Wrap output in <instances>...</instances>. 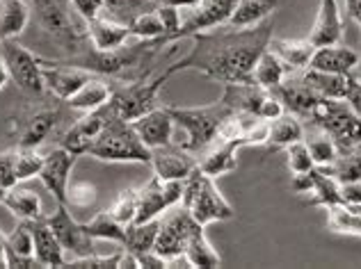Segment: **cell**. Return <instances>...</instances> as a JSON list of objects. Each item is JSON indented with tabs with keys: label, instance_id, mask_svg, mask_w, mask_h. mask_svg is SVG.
<instances>
[{
	"label": "cell",
	"instance_id": "1",
	"mask_svg": "<svg viewBox=\"0 0 361 269\" xmlns=\"http://www.w3.org/2000/svg\"><path fill=\"white\" fill-rule=\"evenodd\" d=\"M192 48L169 64L174 75L180 71H197L215 82H252V71L261 53L270 46L272 21L254 27H229V30H206L190 37Z\"/></svg>",
	"mask_w": 361,
	"mask_h": 269
},
{
	"label": "cell",
	"instance_id": "2",
	"mask_svg": "<svg viewBox=\"0 0 361 269\" xmlns=\"http://www.w3.org/2000/svg\"><path fill=\"white\" fill-rule=\"evenodd\" d=\"M167 108L174 117L176 132L180 134V139L174 142L192 156H202L211 146L224 119L233 112L222 99L211 105H202V108H178V105H167Z\"/></svg>",
	"mask_w": 361,
	"mask_h": 269
},
{
	"label": "cell",
	"instance_id": "3",
	"mask_svg": "<svg viewBox=\"0 0 361 269\" xmlns=\"http://www.w3.org/2000/svg\"><path fill=\"white\" fill-rule=\"evenodd\" d=\"M85 156L101 162H133V165H151V149L140 139L133 123L121 119L112 110L108 123L99 132V137L90 144Z\"/></svg>",
	"mask_w": 361,
	"mask_h": 269
},
{
	"label": "cell",
	"instance_id": "4",
	"mask_svg": "<svg viewBox=\"0 0 361 269\" xmlns=\"http://www.w3.org/2000/svg\"><path fill=\"white\" fill-rule=\"evenodd\" d=\"M180 206H183L197 224L208 226L213 222H229L235 217L233 208L224 194L215 185V178L206 176L202 169H195L183 180V196H180Z\"/></svg>",
	"mask_w": 361,
	"mask_h": 269
},
{
	"label": "cell",
	"instance_id": "5",
	"mask_svg": "<svg viewBox=\"0 0 361 269\" xmlns=\"http://www.w3.org/2000/svg\"><path fill=\"white\" fill-rule=\"evenodd\" d=\"M169 78H174V73L165 66L156 78H149L147 75V78L130 80L126 85H117V87H112V96H110L112 110H115V114H119L121 119L135 121L149 110L158 108L160 105L158 94L165 87V82Z\"/></svg>",
	"mask_w": 361,
	"mask_h": 269
},
{
	"label": "cell",
	"instance_id": "6",
	"mask_svg": "<svg viewBox=\"0 0 361 269\" xmlns=\"http://www.w3.org/2000/svg\"><path fill=\"white\" fill-rule=\"evenodd\" d=\"M30 3L35 7L37 23L55 44L73 55L85 51L82 42L87 39V32L75 27L69 0H30Z\"/></svg>",
	"mask_w": 361,
	"mask_h": 269
},
{
	"label": "cell",
	"instance_id": "7",
	"mask_svg": "<svg viewBox=\"0 0 361 269\" xmlns=\"http://www.w3.org/2000/svg\"><path fill=\"white\" fill-rule=\"evenodd\" d=\"M309 121L322 132H327L336 142L338 151L361 146V119L350 110L345 101L325 99L311 114Z\"/></svg>",
	"mask_w": 361,
	"mask_h": 269
},
{
	"label": "cell",
	"instance_id": "8",
	"mask_svg": "<svg viewBox=\"0 0 361 269\" xmlns=\"http://www.w3.org/2000/svg\"><path fill=\"white\" fill-rule=\"evenodd\" d=\"M0 57L7 64L9 78L14 85L30 99H42L46 92L44 75H42V57L27 51L16 39L0 42Z\"/></svg>",
	"mask_w": 361,
	"mask_h": 269
},
{
	"label": "cell",
	"instance_id": "9",
	"mask_svg": "<svg viewBox=\"0 0 361 269\" xmlns=\"http://www.w3.org/2000/svg\"><path fill=\"white\" fill-rule=\"evenodd\" d=\"M222 101L235 112H247L254 117L272 121L283 112V105L270 89H263L254 82H231L224 85Z\"/></svg>",
	"mask_w": 361,
	"mask_h": 269
},
{
	"label": "cell",
	"instance_id": "10",
	"mask_svg": "<svg viewBox=\"0 0 361 269\" xmlns=\"http://www.w3.org/2000/svg\"><path fill=\"white\" fill-rule=\"evenodd\" d=\"M180 196H183V180H165L154 174L137 189L135 222L142 224L151 222V219H160L180 204Z\"/></svg>",
	"mask_w": 361,
	"mask_h": 269
},
{
	"label": "cell",
	"instance_id": "11",
	"mask_svg": "<svg viewBox=\"0 0 361 269\" xmlns=\"http://www.w3.org/2000/svg\"><path fill=\"white\" fill-rule=\"evenodd\" d=\"M62 119V110L58 105H42L37 110H27L12 121V137L21 149H39L53 134Z\"/></svg>",
	"mask_w": 361,
	"mask_h": 269
},
{
	"label": "cell",
	"instance_id": "12",
	"mask_svg": "<svg viewBox=\"0 0 361 269\" xmlns=\"http://www.w3.org/2000/svg\"><path fill=\"white\" fill-rule=\"evenodd\" d=\"M199 228H204V226L197 224L192 219V215H190L183 206L180 204H178V208L174 206L172 213L160 219V230H158L154 251L163 256L165 261H172V258H176V256H183L185 246H188V239L192 237V233Z\"/></svg>",
	"mask_w": 361,
	"mask_h": 269
},
{
	"label": "cell",
	"instance_id": "13",
	"mask_svg": "<svg viewBox=\"0 0 361 269\" xmlns=\"http://www.w3.org/2000/svg\"><path fill=\"white\" fill-rule=\"evenodd\" d=\"M238 5V0H199L192 7H183V21H180L178 42L188 39L197 32L215 30V27L226 25L233 7Z\"/></svg>",
	"mask_w": 361,
	"mask_h": 269
},
{
	"label": "cell",
	"instance_id": "14",
	"mask_svg": "<svg viewBox=\"0 0 361 269\" xmlns=\"http://www.w3.org/2000/svg\"><path fill=\"white\" fill-rule=\"evenodd\" d=\"M46 224L58 235L60 244L64 246L66 256H69V261L71 258H85V256L97 254L94 251V237L85 230V224L75 222L73 215L69 213V206L58 204L55 213L46 217Z\"/></svg>",
	"mask_w": 361,
	"mask_h": 269
},
{
	"label": "cell",
	"instance_id": "15",
	"mask_svg": "<svg viewBox=\"0 0 361 269\" xmlns=\"http://www.w3.org/2000/svg\"><path fill=\"white\" fill-rule=\"evenodd\" d=\"M75 160H78L75 153L58 146L44 156V167L39 171V176H37L42 180V185L51 192V196L64 206H66V192H69L71 171L75 167Z\"/></svg>",
	"mask_w": 361,
	"mask_h": 269
},
{
	"label": "cell",
	"instance_id": "16",
	"mask_svg": "<svg viewBox=\"0 0 361 269\" xmlns=\"http://www.w3.org/2000/svg\"><path fill=\"white\" fill-rule=\"evenodd\" d=\"M112 114V105L110 101L103 105L99 110H92V112H82V117L78 121L71 123V128L62 132L60 137V146L75 153V156H85L90 149V144L99 137V132L103 130V126L108 123Z\"/></svg>",
	"mask_w": 361,
	"mask_h": 269
},
{
	"label": "cell",
	"instance_id": "17",
	"mask_svg": "<svg viewBox=\"0 0 361 269\" xmlns=\"http://www.w3.org/2000/svg\"><path fill=\"white\" fill-rule=\"evenodd\" d=\"M42 75L46 89L58 101L64 103L92 78V73L78 69V66L64 64L62 60H44V57H42Z\"/></svg>",
	"mask_w": 361,
	"mask_h": 269
},
{
	"label": "cell",
	"instance_id": "18",
	"mask_svg": "<svg viewBox=\"0 0 361 269\" xmlns=\"http://www.w3.org/2000/svg\"><path fill=\"white\" fill-rule=\"evenodd\" d=\"M270 92L279 99V103L283 105V110L298 114L300 119H307V121L311 119V114L316 112L318 105L325 101L322 96H318L307 82L302 80L300 71L290 73L288 78L279 85V87H274Z\"/></svg>",
	"mask_w": 361,
	"mask_h": 269
},
{
	"label": "cell",
	"instance_id": "19",
	"mask_svg": "<svg viewBox=\"0 0 361 269\" xmlns=\"http://www.w3.org/2000/svg\"><path fill=\"white\" fill-rule=\"evenodd\" d=\"M130 123H133V128H135V132L140 134V139L145 142L151 151L167 146V144L174 142L176 123L167 105H158V108L149 110L147 114H142V117H137Z\"/></svg>",
	"mask_w": 361,
	"mask_h": 269
},
{
	"label": "cell",
	"instance_id": "20",
	"mask_svg": "<svg viewBox=\"0 0 361 269\" xmlns=\"http://www.w3.org/2000/svg\"><path fill=\"white\" fill-rule=\"evenodd\" d=\"M151 167L156 176L165 180H185L197 169V156L172 142L167 146L151 151Z\"/></svg>",
	"mask_w": 361,
	"mask_h": 269
},
{
	"label": "cell",
	"instance_id": "21",
	"mask_svg": "<svg viewBox=\"0 0 361 269\" xmlns=\"http://www.w3.org/2000/svg\"><path fill=\"white\" fill-rule=\"evenodd\" d=\"M5 263L12 269L42 267L35 258V239L30 219H21L14 230L5 233Z\"/></svg>",
	"mask_w": 361,
	"mask_h": 269
},
{
	"label": "cell",
	"instance_id": "22",
	"mask_svg": "<svg viewBox=\"0 0 361 269\" xmlns=\"http://www.w3.org/2000/svg\"><path fill=\"white\" fill-rule=\"evenodd\" d=\"M85 32H87V39L92 42V48H97V51H115V48L128 44L133 37L128 23L103 14L85 23Z\"/></svg>",
	"mask_w": 361,
	"mask_h": 269
},
{
	"label": "cell",
	"instance_id": "23",
	"mask_svg": "<svg viewBox=\"0 0 361 269\" xmlns=\"http://www.w3.org/2000/svg\"><path fill=\"white\" fill-rule=\"evenodd\" d=\"M343 37V14H341L338 0H320L316 21L309 32V42L313 46H329L341 44Z\"/></svg>",
	"mask_w": 361,
	"mask_h": 269
},
{
	"label": "cell",
	"instance_id": "24",
	"mask_svg": "<svg viewBox=\"0 0 361 269\" xmlns=\"http://www.w3.org/2000/svg\"><path fill=\"white\" fill-rule=\"evenodd\" d=\"M32 239H35V258L42 267H66L69 256L60 244L58 235L46 224V215L42 219H32Z\"/></svg>",
	"mask_w": 361,
	"mask_h": 269
},
{
	"label": "cell",
	"instance_id": "25",
	"mask_svg": "<svg viewBox=\"0 0 361 269\" xmlns=\"http://www.w3.org/2000/svg\"><path fill=\"white\" fill-rule=\"evenodd\" d=\"M357 60H359V53L355 48H348L343 44H329V46H318L316 51H313L307 69L350 75L355 69Z\"/></svg>",
	"mask_w": 361,
	"mask_h": 269
},
{
	"label": "cell",
	"instance_id": "26",
	"mask_svg": "<svg viewBox=\"0 0 361 269\" xmlns=\"http://www.w3.org/2000/svg\"><path fill=\"white\" fill-rule=\"evenodd\" d=\"M238 149L243 146L233 139H215L211 146L202 153V158H197V167L211 178L231 174V171H235V167H238V160H235V151Z\"/></svg>",
	"mask_w": 361,
	"mask_h": 269
},
{
	"label": "cell",
	"instance_id": "27",
	"mask_svg": "<svg viewBox=\"0 0 361 269\" xmlns=\"http://www.w3.org/2000/svg\"><path fill=\"white\" fill-rule=\"evenodd\" d=\"M300 75L318 96H322V99H331V101H345L348 87H350V82H353V75L325 73V71H316V69H304V71H300Z\"/></svg>",
	"mask_w": 361,
	"mask_h": 269
},
{
	"label": "cell",
	"instance_id": "28",
	"mask_svg": "<svg viewBox=\"0 0 361 269\" xmlns=\"http://www.w3.org/2000/svg\"><path fill=\"white\" fill-rule=\"evenodd\" d=\"M268 48L293 73L307 69L311 62V55L316 51V46L309 42V37L307 39H270Z\"/></svg>",
	"mask_w": 361,
	"mask_h": 269
},
{
	"label": "cell",
	"instance_id": "29",
	"mask_svg": "<svg viewBox=\"0 0 361 269\" xmlns=\"http://www.w3.org/2000/svg\"><path fill=\"white\" fill-rule=\"evenodd\" d=\"M32 9L25 0H0V42L16 39L30 23Z\"/></svg>",
	"mask_w": 361,
	"mask_h": 269
},
{
	"label": "cell",
	"instance_id": "30",
	"mask_svg": "<svg viewBox=\"0 0 361 269\" xmlns=\"http://www.w3.org/2000/svg\"><path fill=\"white\" fill-rule=\"evenodd\" d=\"M300 139H304L302 119L298 117V114L283 110L279 117H274L270 121L268 142H265V146L268 149H288L290 144H295Z\"/></svg>",
	"mask_w": 361,
	"mask_h": 269
},
{
	"label": "cell",
	"instance_id": "31",
	"mask_svg": "<svg viewBox=\"0 0 361 269\" xmlns=\"http://www.w3.org/2000/svg\"><path fill=\"white\" fill-rule=\"evenodd\" d=\"M277 7H279V0H238V5L233 7L226 25L254 27L263 21H268V16H272Z\"/></svg>",
	"mask_w": 361,
	"mask_h": 269
},
{
	"label": "cell",
	"instance_id": "32",
	"mask_svg": "<svg viewBox=\"0 0 361 269\" xmlns=\"http://www.w3.org/2000/svg\"><path fill=\"white\" fill-rule=\"evenodd\" d=\"M110 96H112V85L108 80L94 78L92 75V78L66 101V105L78 112H92V110L103 108V105L110 101Z\"/></svg>",
	"mask_w": 361,
	"mask_h": 269
},
{
	"label": "cell",
	"instance_id": "33",
	"mask_svg": "<svg viewBox=\"0 0 361 269\" xmlns=\"http://www.w3.org/2000/svg\"><path fill=\"white\" fill-rule=\"evenodd\" d=\"M293 71L283 64L277 55H274L270 48H265L261 53V57L256 60L254 64V71H252V82L259 85L263 89H274L288 78Z\"/></svg>",
	"mask_w": 361,
	"mask_h": 269
},
{
	"label": "cell",
	"instance_id": "34",
	"mask_svg": "<svg viewBox=\"0 0 361 269\" xmlns=\"http://www.w3.org/2000/svg\"><path fill=\"white\" fill-rule=\"evenodd\" d=\"M3 206L18 219H42L44 217V208H42V199L37 192L27 189V187H9L7 194L3 199Z\"/></svg>",
	"mask_w": 361,
	"mask_h": 269
},
{
	"label": "cell",
	"instance_id": "35",
	"mask_svg": "<svg viewBox=\"0 0 361 269\" xmlns=\"http://www.w3.org/2000/svg\"><path fill=\"white\" fill-rule=\"evenodd\" d=\"M158 230H160V219H151V222H142V224L133 222L126 226V235H123L121 249L133 256L151 251V249L156 246Z\"/></svg>",
	"mask_w": 361,
	"mask_h": 269
},
{
	"label": "cell",
	"instance_id": "36",
	"mask_svg": "<svg viewBox=\"0 0 361 269\" xmlns=\"http://www.w3.org/2000/svg\"><path fill=\"white\" fill-rule=\"evenodd\" d=\"M327 226L334 230V233L361 237V204L359 206H348V204L329 206Z\"/></svg>",
	"mask_w": 361,
	"mask_h": 269
},
{
	"label": "cell",
	"instance_id": "37",
	"mask_svg": "<svg viewBox=\"0 0 361 269\" xmlns=\"http://www.w3.org/2000/svg\"><path fill=\"white\" fill-rule=\"evenodd\" d=\"M185 258H188L192 267H204V269H208V267H220L222 265V258L213 249V244L208 242L204 228L195 230L192 237L188 239Z\"/></svg>",
	"mask_w": 361,
	"mask_h": 269
},
{
	"label": "cell",
	"instance_id": "38",
	"mask_svg": "<svg viewBox=\"0 0 361 269\" xmlns=\"http://www.w3.org/2000/svg\"><path fill=\"white\" fill-rule=\"evenodd\" d=\"M313 182H311V189H309V204L311 206H322V208H329V206H336L341 204V194H338V182L331 178L329 174H325L320 167H313L311 171Z\"/></svg>",
	"mask_w": 361,
	"mask_h": 269
},
{
	"label": "cell",
	"instance_id": "39",
	"mask_svg": "<svg viewBox=\"0 0 361 269\" xmlns=\"http://www.w3.org/2000/svg\"><path fill=\"white\" fill-rule=\"evenodd\" d=\"M325 174H329L336 182H350V180H361V146L341 151L338 158L327 167H320Z\"/></svg>",
	"mask_w": 361,
	"mask_h": 269
},
{
	"label": "cell",
	"instance_id": "40",
	"mask_svg": "<svg viewBox=\"0 0 361 269\" xmlns=\"http://www.w3.org/2000/svg\"><path fill=\"white\" fill-rule=\"evenodd\" d=\"M85 230H87L94 239H108V242H115L119 246L123 242V235H126V226L117 222V219L110 215V210L97 213L90 222H85Z\"/></svg>",
	"mask_w": 361,
	"mask_h": 269
},
{
	"label": "cell",
	"instance_id": "41",
	"mask_svg": "<svg viewBox=\"0 0 361 269\" xmlns=\"http://www.w3.org/2000/svg\"><path fill=\"white\" fill-rule=\"evenodd\" d=\"M316 130H318L316 134H311V137H307L304 142H307V146H309L313 165H316V167H327V165H331V162L338 158L341 151L336 146V142L331 139L327 132H322L320 128H316Z\"/></svg>",
	"mask_w": 361,
	"mask_h": 269
},
{
	"label": "cell",
	"instance_id": "42",
	"mask_svg": "<svg viewBox=\"0 0 361 269\" xmlns=\"http://www.w3.org/2000/svg\"><path fill=\"white\" fill-rule=\"evenodd\" d=\"M128 27H130V35L137 37V39H165V27H163V21H160L158 12H142L137 16H133L128 21Z\"/></svg>",
	"mask_w": 361,
	"mask_h": 269
},
{
	"label": "cell",
	"instance_id": "43",
	"mask_svg": "<svg viewBox=\"0 0 361 269\" xmlns=\"http://www.w3.org/2000/svg\"><path fill=\"white\" fill-rule=\"evenodd\" d=\"M103 5H106V12H110L119 21L128 23L133 16L158 9L160 0H103Z\"/></svg>",
	"mask_w": 361,
	"mask_h": 269
},
{
	"label": "cell",
	"instance_id": "44",
	"mask_svg": "<svg viewBox=\"0 0 361 269\" xmlns=\"http://www.w3.org/2000/svg\"><path fill=\"white\" fill-rule=\"evenodd\" d=\"M16 151V180H30L35 176H39V171L44 167V156L37 149H21L14 146Z\"/></svg>",
	"mask_w": 361,
	"mask_h": 269
},
{
	"label": "cell",
	"instance_id": "45",
	"mask_svg": "<svg viewBox=\"0 0 361 269\" xmlns=\"http://www.w3.org/2000/svg\"><path fill=\"white\" fill-rule=\"evenodd\" d=\"M110 215L121 222L123 226H128L135 222L137 217V189L135 187H126L123 192H119L115 204L110 206Z\"/></svg>",
	"mask_w": 361,
	"mask_h": 269
},
{
	"label": "cell",
	"instance_id": "46",
	"mask_svg": "<svg viewBox=\"0 0 361 269\" xmlns=\"http://www.w3.org/2000/svg\"><path fill=\"white\" fill-rule=\"evenodd\" d=\"M99 201V189L87 180L69 182V192H66V206L69 208H94Z\"/></svg>",
	"mask_w": 361,
	"mask_h": 269
},
{
	"label": "cell",
	"instance_id": "47",
	"mask_svg": "<svg viewBox=\"0 0 361 269\" xmlns=\"http://www.w3.org/2000/svg\"><path fill=\"white\" fill-rule=\"evenodd\" d=\"M156 12H158V16H160V21H163V27H165V42H167L169 46L176 44V42H178L180 21H183V12H180V7L160 3Z\"/></svg>",
	"mask_w": 361,
	"mask_h": 269
},
{
	"label": "cell",
	"instance_id": "48",
	"mask_svg": "<svg viewBox=\"0 0 361 269\" xmlns=\"http://www.w3.org/2000/svg\"><path fill=\"white\" fill-rule=\"evenodd\" d=\"M286 156H288V169L290 174H307V171H311L313 167V160H311V153H309V146L307 142L300 139L295 144H290V146L286 149Z\"/></svg>",
	"mask_w": 361,
	"mask_h": 269
},
{
	"label": "cell",
	"instance_id": "49",
	"mask_svg": "<svg viewBox=\"0 0 361 269\" xmlns=\"http://www.w3.org/2000/svg\"><path fill=\"white\" fill-rule=\"evenodd\" d=\"M18 185L16 180V151L14 149H7L0 153V187H14Z\"/></svg>",
	"mask_w": 361,
	"mask_h": 269
},
{
	"label": "cell",
	"instance_id": "50",
	"mask_svg": "<svg viewBox=\"0 0 361 269\" xmlns=\"http://www.w3.org/2000/svg\"><path fill=\"white\" fill-rule=\"evenodd\" d=\"M69 3L73 7V12H78V16L82 18L85 23L106 12V5H103V0H69Z\"/></svg>",
	"mask_w": 361,
	"mask_h": 269
},
{
	"label": "cell",
	"instance_id": "51",
	"mask_svg": "<svg viewBox=\"0 0 361 269\" xmlns=\"http://www.w3.org/2000/svg\"><path fill=\"white\" fill-rule=\"evenodd\" d=\"M338 194H341V204L359 206L361 204V180L338 182Z\"/></svg>",
	"mask_w": 361,
	"mask_h": 269
},
{
	"label": "cell",
	"instance_id": "52",
	"mask_svg": "<svg viewBox=\"0 0 361 269\" xmlns=\"http://www.w3.org/2000/svg\"><path fill=\"white\" fill-rule=\"evenodd\" d=\"M345 103L350 105V110H353L361 119V82H357L355 78H353V82H350V87H348Z\"/></svg>",
	"mask_w": 361,
	"mask_h": 269
},
{
	"label": "cell",
	"instance_id": "53",
	"mask_svg": "<svg viewBox=\"0 0 361 269\" xmlns=\"http://www.w3.org/2000/svg\"><path fill=\"white\" fill-rule=\"evenodd\" d=\"M345 9L353 21L361 23V0H345Z\"/></svg>",
	"mask_w": 361,
	"mask_h": 269
},
{
	"label": "cell",
	"instance_id": "54",
	"mask_svg": "<svg viewBox=\"0 0 361 269\" xmlns=\"http://www.w3.org/2000/svg\"><path fill=\"white\" fill-rule=\"evenodd\" d=\"M9 80H12V78H9L7 64H5V60H3V57H0V92L5 89V85H7Z\"/></svg>",
	"mask_w": 361,
	"mask_h": 269
},
{
	"label": "cell",
	"instance_id": "55",
	"mask_svg": "<svg viewBox=\"0 0 361 269\" xmlns=\"http://www.w3.org/2000/svg\"><path fill=\"white\" fill-rule=\"evenodd\" d=\"M160 3H165V5H174V7H192V5H197L199 0H160Z\"/></svg>",
	"mask_w": 361,
	"mask_h": 269
},
{
	"label": "cell",
	"instance_id": "56",
	"mask_svg": "<svg viewBox=\"0 0 361 269\" xmlns=\"http://www.w3.org/2000/svg\"><path fill=\"white\" fill-rule=\"evenodd\" d=\"M353 78L357 80V82H361V53H359V60H357V64H355V69H353Z\"/></svg>",
	"mask_w": 361,
	"mask_h": 269
},
{
	"label": "cell",
	"instance_id": "57",
	"mask_svg": "<svg viewBox=\"0 0 361 269\" xmlns=\"http://www.w3.org/2000/svg\"><path fill=\"white\" fill-rule=\"evenodd\" d=\"M0 258H5V233H0Z\"/></svg>",
	"mask_w": 361,
	"mask_h": 269
},
{
	"label": "cell",
	"instance_id": "58",
	"mask_svg": "<svg viewBox=\"0 0 361 269\" xmlns=\"http://www.w3.org/2000/svg\"><path fill=\"white\" fill-rule=\"evenodd\" d=\"M5 194H7V189H5V187H0V204H3V199H5Z\"/></svg>",
	"mask_w": 361,
	"mask_h": 269
},
{
	"label": "cell",
	"instance_id": "59",
	"mask_svg": "<svg viewBox=\"0 0 361 269\" xmlns=\"http://www.w3.org/2000/svg\"><path fill=\"white\" fill-rule=\"evenodd\" d=\"M359 25H361V23H359Z\"/></svg>",
	"mask_w": 361,
	"mask_h": 269
}]
</instances>
